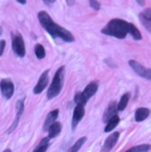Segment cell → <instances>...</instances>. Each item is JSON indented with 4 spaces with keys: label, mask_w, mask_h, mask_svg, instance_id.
Listing matches in <instances>:
<instances>
[{
    "label": "cell",
    "mask_w": 151,
    "mask_h": 152,
    "mask_svg": "<svg viewBox=\"0 0 151 152\" xmlns=\"http://www.w3.org/2000/svg\"><path fill=\"white\" fill-rule=\"evenodd\" d=\"M101 33L106 35L113 36V37L123 39L126 37L127 34H131L133 39L141 40L142 34L139 29L133 23L126 22L122 19H112L108 22V24L101 29Z\"/></svg>",
    "instance_id": "obj_1"
},
{
    "label": "cell",
    "mask_w": 151,
    "mask_h": 152,
    "mask_svg": "<svg viewBox=\"0 0 151 152\" xmlns=\"http://www.w3.org/2000/svg\"><path fill=\"white\" fill-rule=\"evenodd\" d=\"M37 18H38V21H39L40 25H42V27L48 32L52 37L61 38L62 40L67 42H75V36L73 35V33L67 30V29L63 28V27L59 26L58 24H56V23L51 19L50 15L47 12H44V10L39 12L37 15Z\"/></svg>",
    "instance_id": "obj_2"
},
{
    "label": "cell",
    "mask_w": 151,
    "mask_h": 152,
    "mask_svg": "<svg viewBox=\"0 0 151 152\" xmlns=\"http://www.w3.org/2000/svg\"><path fill=\"white\" fill-rule=\"evenodd\" d=\"M64 72H65L64 66H60L57 69L54 78H53L52 84L50 85L48 92H47V97L49 99H52V98L56 97L60 93V91L62 90L63 82H64Z\"/></svg>",
    "instance_id": "obj_3"
},
{
    "label": "cell",
    "mask_w": 151,
    "mask_h": 152,
    "mask_svg": "<svg viewBox=\"0 0 151 152\" xmlns=\"http://www.w3.org/2000/svg\"><path fill=\"white\" fill-rule=\"evenodd\" d=\"M97 89H98V83L93 81L90 82L85 89L82 92H78L75 95V102L76 104H80V106H85L89 99L96 93Z\"/></svg>",
    "instance_id": "obj_4"
},
{
    "label": "cell",
    "mask_w": 151,
    "mask_h": 152,
    "mask_svg": "<svg viewBox=\"0 0 151 152\" xmlns=\"http://www.w3.org/2000/svg\"><path fill=\"white\" fill-rule=\"evenodd\" d=\"M12 51L15 54L19 57H24L26 50H25V42L21 33H15L12 35Z\"/></svg>",
    "instance_id": "obj_5"
},
{
    "label": "cell",
    "mask_w": 151,
    "mask_h": 152,
    "mask_svg": "<svg viewBox=\"0 0 151 152\" xmlns=\"http://www.w3.org/2000/svg\"><path fill=\"white\" fill-rule=\"evenodd\" d=\"M128 64H129V66L133 68V72L137 75H139L140 77L147 79V80H151V70L149 68L144 67L142 64H140L139 62L136 60H129Z\"/></svg>",
    "instance_id": "obj_6"
},
{
    "label": "cell",
    "mask_w": 151,
    "mask_h": 152,
    "mask_svg": "<svg viewBox=\"0 0 151 152\" xmlns=\"http://www.w3.org/2000/svg\"><path fill=\"white\" fill-rule=\"evenodd\" d=\"M0 89H1V93L6 99H9L12 96L15 91V85L12 80L9 79H2L0 82Z\"/></svg>",
    "instance_id": "obj_7"
},
{
    "label": "cell",
    "mask_w": 151,
    "mask_h": 152,
    "mask_svg": "<svg viewBox=\"0 0 151 152\" xmlns=\"http://www.w3.org/2000/svg\"><path fill=\"white\" fill-rule=\"evenodd\" d=\"M49 83V69L44 70L42 74V76L39 77L37 84L35 85V87L33 88V93L34 94H39L44 91V89L47 87Z\"/></svg>",
    "instance_id": "obj_8"
},
{
    "label": "cell",
    "mask_w": 151,
    "mask_h": 152,
    "mask_svg": "<svg viewBox=\"0 0 151 152\" xmlns=\"http://www.w3.org/2000/svg\"><path fill=\"white\" fill-rule=\"evenodd\" d=\"M85 110L84 106H80V104H76V108L74 110L73 114V119H71V126H73V130L76 129V127L78 126V124L80 123V121L82 120V118L84 117Z\"/></svg>",
    "instance_id": "obj_9"
},
{
    "label": "cell",
    "mask_w": 151,
    "mask_h": 152,
    "mask_svg": "<svg viewBox=\"0 0 151 152\" xmlns=\"http://www.w3.org/2000/svg\"><path fill=\"white\" fill-rule=\"evenodd\" d=\"M120 134L119 132H113L112 134H110L107 139H106L105 143H104V146L101 148V152H109L112 150V148L116 145L117 141L119 139Z\"/></svg>",
    "instance_id": "obj_10"
},
{
    "label": "cell",
    "mask_w": 151,
    "mask_h": 152,
    "mask_svg": "<svg viewBox=\"0 0 151 152\" xmlns=\"http://www.w3.org/2000/svg\"><path fill=\"white\" fill-rule=\"evenodd\" d=\"M139 18L143 26L147 29L148 32L151 31V8L148 7L144 10L142 12H140Z\"/></svg>",
    "instance_id": "obj_11"
},
{
    "label": "cell",
    "mask_w": 151,
    "mask_h": 152,
    "mask_svg": "<svg viewBox=\"0 0 151 152\" xmlns=\"http://www.w3.org/2000/svg\"><path fill=\"white\" fill-rule=\"evenodd\" d=\"M58 115H59V111L57 110H54L52 112H50L47 116V119L44 123V132H48L49 127L52 125L54 122H56V119L58 118Z\"/></svg>",
    "instance_id": "obj_12"
},
{
    "label": "cell",
    "mask_w": 151,
    "mask_h": 152,
    "mask_svg": "<svg viewBox=\"0 0 151 152\" xmlns=\"http://www.w3.org/2000/svg\"><path fill=\"white\" fill-rule=\"evenodd\" d=\"M16 109H17L16 118H15V121H14V123H12V128L9 129V132H12V130L17 127V125H18L19 120H20V117H21V115H22L23 111H24V99H21V100H19V102H17Z\"/></svg>",
    "instance_id": "obj_13"
},
{
    "label": "cell",
    "mask_w": 151,
    "mask_h": 152,
    "mask_svg": "<svg viewBox=\"0 0 151 152\" xmlns=\"http://www.w3.org/2000/svg\"><path fill=\"white\" fill-rule=\"evenodd\" d=\"M61 130H62V125H61L60 122H54L48 129V132H49L48 138L49 139L56 138V137L61 132Z\"/></svg>",
    "instance_id": "obj_14"
},
{
    "label": "cell",
    "mask_w": 151,
    "mask_h": 152,
    "mask_svg": "<svg viewBox=\"0 0 151 152\" xmlns=\"http://www.w3.org/2000/svg\"><path fill=\"white\" fill-rule=\"evenodd\" d=\"M117 112H118V111H117V104H116V102H113L111 104H109V106H108L107 110H106L105 114H104V122L109 121L112 117L116 115Z\"/></svg>",
    "instance_id": "obj_15"
},
{
    "label": "cell",
    "mask_w": 151,
    "mask_h": 152,
    "mask_svg": "<svg viewBox=\"0 0 151 152\" xmlns=\"http://www.w3.org/2000/svg\"><path fill=\"white\" fill-rule=\"evenodd\" d=\"M150 115V110L147 108H139L137 109L135 113V120L137 122H141L145 120L146 118H148V116Z\"/></svg>",
    "instance_id": "obj_16"
},
{
    "label": "cell",
    "mask_w": 151,
    "mask_h": 152,
    "mask_svg": "<svg viewBox=\"0 0 151 152\" xmlns=\"http://www.w3.org/2000/svg\"><path fill=\"white\" fill-rule=\"evenodd\" d=\"M119 122H120V119H119V116H117V115H115V116H113L111 119H110L109 121L107 122V126H106V127H105V132H112V130H113L114 128L116 127L117 125H118Z\"/></svg>",
    "instance_id": "obj_17"
},
{
    "label": "cell",
    "mask_w": 151,
    "mask_h": 152,
    "mask_svg": "<svg viewBox=\"0 0 151 152\" xmlns=\"http://www.w3.org/2000/svg\"><path fill=\"white\" fill-rule=\"evenodd\" d=\"M129 97H131V94L129 93H124L120 98V102L117 104V111H123L126 108L127 104H128Z\"/></svg>",
    "instance_id": "obj_18"
},
{
    "label": "cell",
    "mask_w": 151,
    "mask_h": 152,
    "mask_svg": "<svg viewBox=\"0 0 151 152\" xmlns=\"http://www.w3.org/2000/svg\"><path fill=\"white\" fill-rule=\"evenodd\" d=\"M86 140H87L86 137H82V138H80L75 143V144H74L73 146H71V148L69 149V151H67V152H78L79 150H80L81 147L84 145V143L86 142Z\"/></svg>",
    "instance_id": "obj_19"
},
{
    "label": "cell",
    "mask_w": 151,
    "mask_h": 152,
    "mask_svg": "<svg viewBox=\"0 0 151 152\" xmlns=\"http://www.w3.org/2000/svg\"><path fill=\"white\" fill-rule=\"evenodd\" d=\"M49 140H50L49 138L42 139L39 144H38V146L36 147V149H34L33 152H46L49 147Z\"/></svg>",
    "instance_id": "obj_20"
},
{
    "label": "cell",
    "mask_w": 151,
    "mask_h": 152,
    "mask_svg": "<svg viewBox=\"0 0 151 152\" xmlns=\"http://www.w3.org/2000/svg\"><path fill=\"white\" fill-rule=\"evenodd\" d=\"M34 52H35V55H36V57L38 59H44V57H46V51H44V48L42 45H40V44L35 45Z\"/></svg>",
    "instance_id": "obj_21"
},
{
    "label": "cell",
    "mask_w": 151,
    "mask_h": 152,
    "mask_svg": "<svg viewBox=\"0 0 151 152\" xmlns=\"http://www.w3.org/2000/svg\"><path fill=\"white\" fill-rule=\"evenodd\" d=\"M150 150V145L148 144H143V145H139V146H136L131 148L133 152H148Z\"/></svg>",
    "instance_id": "obj_22"
},
{
    "label": "cell",
    "mask_w": 151,
    "mask_h": 152,
    "mask_svg": "<svg viewBox=\"0 0 151 152\" xmlns=\"http://www.w3.org/2000/svg\"><path fill=\"white\" fill-rule=\"evenodd\" d=\"M89 3H90V6L93 10H99V8H101V3L97 0H89Z\"/></svg>",
    "instance_id": "obj_23"
},
{
    "label": "cell",
    "mask_w": 151,
    "mask_h": 152,
    "mask_svg": "<svg viewBox=\"0 0 151 152\" xmlns=\"http://www.w3.org/2000/svg\"><path fill=\"white\" fill-rule=\"evenodd\" d=\"M5 46H6V42L4 39H1L0 40V56H2L4 52V49H5Z\"/></svg>",
    "instance_id": "obj_24"
},
{
    "label": "cell",
    "mask_w": 151,
    "mask_h": 152,
    "mask_svg": "<svg viewBox=\"0 0 151 152\" xmlns=\"http://www.w3.org/2000/svg\"><path fill=\"white\" fill-rule=\"evenodd\" d=\"M65 1H66V3L69 6H74L76 3V0H65Z\"/></svg>",
    "instance_id": "obj_25"
},
{
    "label": "cell",
    "mask_w": 151,
    "mask_h": 152,
    "mask_svg": "<svg viewBox=\"0 0 151 152\" xmlns=\"http://www.w3.org/2000/svg\"><path fill=\"white\" fill-rule=\"evenodd\" d=\"M137 2L140 4L141 6H144L145 5V0H137Z\"/></svg>",
    "instance_id": "obj_26"
},
{
    "label": "cell",
    "mask_w": 151,
    "mask_h": 152,
    "mask_svg": "<svg viewBox=\"0 0 151 152\" xmlns=\"http://www.w3.org/2000/svg\"><path fill=\"white\" fill-rule=\"evenodd\" d=\"M17 1L21 4H26V0H17Z\"/></svg>",
    "instance_id": "obj_27"
},
{
    "label": "cell",
    "mask_w": 151,
    "mask_h": 152,
    "mask_svg": "<svg viewBox=\"0 0 151 152\" xmlns=\"http://www.w3.org/2000/svg\"><path fill=\"white\" fill-rule=\"evenodd\" d=\"M44 1H46L47 3H54L55 0H44Z\"/></svg>",
    "instance_id": "obj_28"
},
{
    "label": "cell",
    "mask_w": 151,
    "mask_h": 152,
    "mask_svg": "<svg viewBox=\"0 0 151 152\" xmlns=\"http://www.w3.org/2000/svg\"><path fill=\"white\" fill-rule=\"evenodd\" d=\"M3 152H12V150H10V149H5Z\"/></svg>",
    "instance_id": "obj_29"
},
{
    "label": "cell",
    "mask_w": 151,
    "mask_h": 152,
    "mask_svg": "<svg viewBox=\"0 0 151 152\" xmlns=\"http://www.w3.org/2000/svg\"><path fill=\"white\" fill-rule=\"evenodd\" d=\"M1 33H2V28L0 27V35H1Z\"/></svg>",
    "instance_id": "obj_30"
},
{
    "label": "cell",
    "mask_w": 151,
    "mask_h": 152,
    "mask_svg": "<svg viewBox=\"0 0 151 152\" xmlns=\"http://www.w3.org/2000/svg\"><path fill=\"white\" fill-rule=\"evenodd\" d=\"M126 152H133V151H131V149H129V150H127Z\"/></svg>",
    "instance_id": "obj_31"
}]
</instances>
